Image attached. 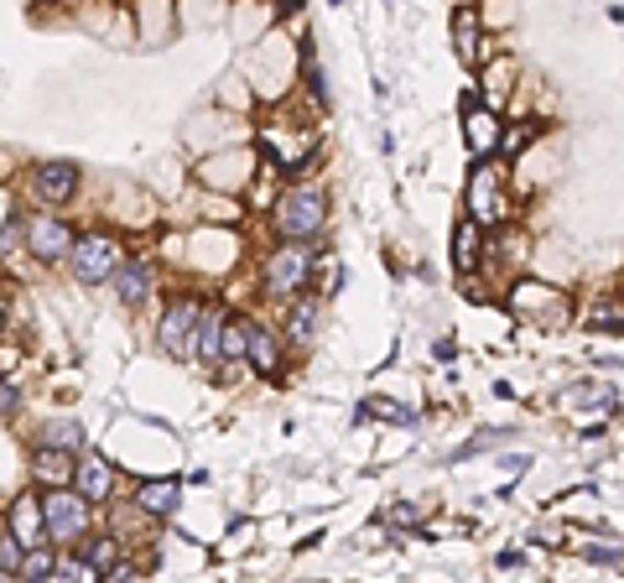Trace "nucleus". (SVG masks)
Segmentation results:
<instances>
[{
  "label": "nucleus",
  "instance_id": "obj_16",
  "mask_svg": "<svg viewBox=\"0 0 624 583\" xmlns=\"http://www.w3.org/2000/svg\"><path fill=\"white\" fill-rule=\"evenodd\" d=\"M453 47H458V58H464L468 68L484 63V26H479V11H473V5H458V16H453Z\"/></svg>",
  "mask_w": 624,
  "mask_h": 583
},
{
  "label": "nucleus",
  "instance_id": "obj_3",
  "mask_svg": "<svg viewBox=\"0 0 624 583\" xmlns=\"http://www.w3.org/2000/svg\"><path fill=\"white\" fill-rule=\"evenodd\" d=\"M312 266H317V256H312V245H302V240H281L260 261V282H266V292L271 298H281V302H292V298H302V287L312 282Z\"/></svg>",
  "mask_w": 624,
  "mask_h": 583
},
{
  "label": "nucleus",
  "instance_id": "obj_28",
  "mask_svg": "<svg viewBox=\"0 0 624 583\" xmlns=\"http://www.w3.org/2000/svg\"><path fill=\"white\" fill-rule=\"evenodd\" d=\"M0 579H5V573H0Z\"/></svg>",
  "mask_w": 624,
  "mask_h": 583
},
{
  "label": "nucleus",
  "instance_id": "obj_12",
  "mask_svg": "<svg viewBox=\"0 0 624 583\" xmlns=\"http://www.w3.org/2000/svg\"><path fill=\"white\" fill-rule=\"evenodd\" d=\"M74 469L78 459L74 453H63V448H32V480L42 484V490H68L74 484Z\"/></svg>",
  "mask_w": 624,
  "mask_h": 583
},
{
  "label": "nucleus",
  "instance_id": "obj_5",
  "mask_svg": "<svg viewBox=\"0 0 624 583\" xmlns=\"http://www.w3.org/2000/svg\"><path fill=\"white\" fill-rule=\"evenodd\" d=\"M125 261V250H120L115 235H104V229H83L74 240V256H68V271H74L83 287H104L115 277V266Z\"/></svg>",
  "mask_w": 624,
  "mask_h": 583
},
{
  "label": "nucleus",
  "instance_id": "obj_7",
  "mask_svg": "<svg viewBox=\"0 0 624 583\" xmlns=\"http://www.w3.org/2000/svg\"><path fill=\"white\" fill-rule=\"evenodd\" d=\"M468 220L479 229H500L505 224V193H500V167L494 161L473 167V178H468Z\"/></svg>",
  "mask_w": 624,
  "mask_h": 583
},
{
  "label": "nucleus",
  "instance_id": "obj_2",
  "mask_svg": "<svg viewBox=\"0 0 624 583\" xmlns=\"http://www.w3.org/2000/svg\"><path fill=\"white\" fill-rule=\"evenodd\" d=\"M89 522H94V505L83 501L74 484L68 490H42V526H47V542L58 547V552L83 542Z\"/></svg>",
  "mask_w": 624,
  "mask_h": 583
},
{
  "label": "nucleus",
  "instance_id": "obj_21",
  "mask_svg": "<svg viewBox=\"0 0 624 583\" xmlns=\"http://www.w3.org/2000/svg\"><path fill=\"white\" fill-rule=\"evenodd\" d=\"M78 563H89L99 579H104V573L120 563V537H83V552H78Z\"/></svg>",
  "mask_w": 624,
  "mask_h": 583
},
{
  "label": "nucleus",
  "instance_id": "obj_11",
  "mask_svg": "<svg viewBox=\"0 0 624 583\" xmlns=\"http://www.w3.org/2000/svg\"><path fill=\"white\" fill-rule=\"evenodd\" d=\"M5 531L16 537L26 552L32 547H47V526H42V495H16L11 511H5Z\"/></svg>",
  "mask_w": 624,
  "mask_h": 583
},
{
  "label": "nucleus",
  "instance_id": "obj_24",
  "mask_svg": "<svg viewBox=\"0 0 624 583\" xmlns=\"http://www.w3.org/2000/svg\"><path fill=\"white\" fill-rule=\"evenodd\" d=\"M531 142H536V125H510L505 136H500V152H505V157H515V152H526Z\"/></svg>",
  "mask_w": 624,
  "mask_h": 583
},
{
  "label": "nucleus",
  "instance_id": "obj_27",
  "mask_svg": "<svg viewBox=\"0 0 624 583\" xmlns=\"http://www.w3.org/2000/svg\"><path fill=\"white\" fill-rule=\"evenodd\" d=\"M588 558H593V563H624V552H614V547H593Z\"/></svg>",
  "mask_w": 624,
  "mask_h": 583
},
{
  "label": "nucleus",
  "instance_id": "obj_4",
  "mask_svg": "<svg viewBox=\"0 0 624 583\" xmlns=\"http://www.w3.org/2000/svg\"><path fill=\"white\" fill-rule=\"evenodd\" d=\"M198 323H203V302L193 292H177L167 302V313L156 323V344H161V355H172V360H198Z\"/></svg>",
  "mask_w": 624,
  "mask_h": 583
},
{
  "label": "nucleus",
  "instance_id": "obj_10",
  "mask_svg": "<svg viewBox=\"0 0 624 583\" xmlns=\"http://www.w3.org/2000/svg\"><path fill=\"white\" fill-rule=\"evenodd\" d=\"M110 287H115V298L125 302V307H141V302L156 292V266L146 261V256H125V261L115 266Z\"/></svg>",
  "mask_w": 624,
  "mask_h": 583
},
{
  "label": "nucleus",
  "instance_id": "obj_20",
  "mask_svg": "<svg viewBox=\"0 0 624 583\" xmlns=\"http://www.w3.org/2000/svg\"><path fill=\"white\" fill-rule=\"evenodd\" d=\"M58 568H63V552L47 542V547H32V552L21 558V573H16V579H21V583H47L53 573H58Z\"/></svg>",
  "mask_w": 624,
  "mask_h": 583
},
{
  "label": "nucleus",
  "instance_id": "obj_13",
  "mask_svg": "<svg viewBox=\"0 0 624 583\" xmlns=\"http://www.w3.org/2000/svg\"><path fill=\"white\" fill-rule=\"evenodd\" d=\"M177 505H182V480H141L136 490V511L152 522H167Z\"/></svg>",
  "mask_w": 624,
  "mask_h": 583
},
{
  "label": "nucleus",
  "instance_id": "obj_14",
  "mask_svg": "<svg viewBox=\"0 0 624 583\" xmlns=\"http://www.w3.org/2000/svg\"><path fill=\"white\" fill-rule=\"evenodd\" d=\"M464 142H468L473 157H494V152H500V121H494V110L468 104L464 110Z\"/></svg>",
  "mask_w": 624,
  "mask_h": 583
},
{
  "label": "nucleus",
  "instance_id": "obj_22",
  "mask_svg": "<svg viewBox=\"0 0 624 583\" xmlns=\"http://www.w3.org/2000/svg\"><path fill=\"white\" fill-rule=\"evenodd\" d=\"M42 448H63V453H78L83 448V427L74 417H58V423L42 427Z\"/></svg>",
  "mask_w": 624,
  "mask_h": 583
},
{
  "label": "nucleus",
  "instance_id": "obj_8",
  "mask_svg": "<svg viewBox=\"0 0 624 583\" xmlns=\"http://www.w3.org/2000/svg\"><path fill=\"white\" fill-rule=\"evenodd\" d=\"M245 365L255 375H281L287 370V334L271 328V323H250V344H245Z\"/></svg>",
  "mask_w": 624,
  "mask_h": 583
},
{
  "label": "nucleus",
  "instance_id": "obj_23",
  "mask_svg": "<svg viewBox=\"0 0 624 583\" xmlns=\"http://www.w3.org/2000/svg\"><path fill=\"white\" fill-rule=\"evenodd\" d=\"M21 558H26V547H21L16 537H11V531L0 526V573H5V579H16V573H21Z\"/></svg>",
  "mask_w": 624,
  "mask_h": 583
},
{
  "label": "nucleus",
  "instance_id": "obj_9",
  "mask_svg": "<svg viewBox=\"0 0 624 583\" xmlns=\"http://www.w3.org/2000/svg\"><path fill=\"white\" fill-rule=\"evenodd\" d=\"M32 193H37V203H47V209L74 203L78 167H74V161H37V167H32Z\"/></svg>",
  "mask_w": 624,
  "mask_h": 583
},
{
  "label": "nucleus",
  "instance_id": "obj_18",
  "mask_svg": "<svg viewBox=\"0 0 624 583\" xmlns=\"http://www.w3.org/2000/svg\"><path fill=\"white\" fill-rule=\"evenodd\" d=\"M479 261H484V229H479V224L464 214V220L453 224V266L468 277Z\"/></svg>",
  "mask_w": 624,
  "mask_h": 583
},
{
  "label": "nucleus",
  "instance_id": "obj_6",
  "mask_svg": "<svg viewBox=\"0 0 624 583\" xmlns=\"http://www.w3.org/2000/svg\"><path fill=\"white\" fill-rule=\"evenodd\" d=\"M21 240H26V250H32V256H37L42 266H58V261H68V256H74V224L63 220V214H53V209H47V214H32V220L21 224Z\"/></svg>",
  "mask_w": 624,
  "mask_h": 583
},
{
  "label": "nucleus",
  "instance_id": "obj_17",
  "mask_svg": "<svg viewBox=\"0 0 624 583\" xmlns=\"http://www.w3.org/2000/svg\"><path fill=\"white\" fill-rule=\"evenodd\" d=\"M224 318H230L224 302L203 307V323H198V360L203 365H224Z\"/></svg>",
  "mask_w": 624,
  "mask_h": 583
},
{
  "label": "nucleus",
  "instance_id": "obj_25",
  "mask_svg": "<svg viewBox=\"0 0 624 583\" xmlns=\"http://www.w3.org/2000/svg\"><path fill=\"white\" fill-rule=\"evenodd\" d=\"M0 417H21V385L0 375Z\"/></svg>",
  "mask_w": 624,
  "mask_h": 583
},
{
  "label": "nucleus",
  "instance_id": "obj_26",
  "mask_svg": "<svg viewBox=\"0 0 624 583\" xmlns=\"http://www.w3.org/2000/svg\"><path fill=\"white\" fill-rule=\"evenodd\" d=\"M593 323H599V328H624V307H614V302H599V307H593Z\"/></svg>",
  "mask_w": 624,
  "mask_h": 583
},
{
  "label": "nucleus",
  "instance_id": "obj_19",
  "mask_svg": "<svg viewBox=\"0 0 624 583\" xmlns=\"http://www.w3.org/2000/svg\"><path fill=\"white\" fill-rule=\"evenodd\" d=\"M287 344H312V334H317V292L312 298H292V313H287Z\"/></svg>",
  "mask_w": 624,
  "mask_h": 583
},
{
  "label": "nucleus",
  "instance_id": "obj_1",
  "mask_svg": "<svg viewBox=\"0 0 624 583\" xmlns=\"http://www.w3.org/2000/svg\"><path fill=\"white\" fill-rule=\"evenodd\" d=\"M323 224H328V199H323V188H312V182H292L271 209V229L281 240L312 245L323 235Z\"/></svg>",
  "mask_w": 624,
  "mask_h": 583
},
{
  "label": "nucleus",
  "instance_id": "obj_15",
  "mask_svg": "<svg viewBox=\"0 0 624 583\" xmlns=\"http://www.w3.org/2000/svg\"><path fill=\"white\" fill-rule=\"evenodd\" d=\"M74 490H78V495H83L89 505H104L110 495H115V469H110L104 459H78Z\"/></svg>",
  "mask_w": 624,
  "mask_h": 583
}]
</instances>
